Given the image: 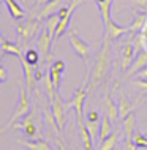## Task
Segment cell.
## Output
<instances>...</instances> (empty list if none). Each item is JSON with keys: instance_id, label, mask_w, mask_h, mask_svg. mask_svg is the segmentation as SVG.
Listing matches in <instances>:
<instances>
[{"instance_id": "6da1fadb", "label": "cell", "mask_w": 147, "mask_h": 150, "mask_svg": "<svg viewBox=\"0 0 147 150\" xmlns=\"http://www.w3.org/2000/svg\"><path fill=\"white\" fill-rule=\"evenodd\" d=\"M111 62H112V46H111V38L104 33L103 46L100 49V54L97 57L95 67L92 70V81L90 86H95L97 82H100L101 79H104L108 76L109 70H111Z\"/></svg>"}, {"instance_id": "7a4b0ae2", "label": "cell", "mask_w": 147, "mask_h": 150, "mask_svg": "<svg viewBox=\"0 0 147 150\" xmlns=\"http://www.w3.org/2000/svg\"><path fill=\"white\" fill-rule=\"evenodd\" d=\"M43 127H44V117L43 114L38 111V106L32 108V111L24 117L21 122H16L13 125V128L16 129H22L26 133L27 137H41L43 134Z\"/></svg>"}, {"instance_id": "3957f363", "label": "cell", "mask_w": 147, "mask_h": 150, "mask_svg": "<svg viewBox=\"0 0 147 150\" xmlns=\"http://www.w3.org/2000/svg\"><path fill=\"white\" fill-rule=\"evenodd\" d=\"M30 111H32V106H30V100H28L27 86L24 82H19V100H18V104H16L13 114H11L8 123L5 125V128H2V133H5L6 129H10L18 120L24 119V117H26Z\"/></svg>"}, {"instance_id": "277c9868", "label": "cell", "mask_w": 147, "mask_h": 150, "mask_svg": "<svg viewBox=\"0 0 147 150\" xmlns=\"http://www.w3.org/2000/svg\"><path fill=\"white\" fill-rule=\"evenodd\" d=\"M38 29H40V19H28L26 24L16 25V38H18V44L22 49H26L30 40L35 38Z\"/></svg>"}, {"instance_id": "5b68a950", "label": "cell", "mask_w": 147, "mask_h": 150, "mask_svg": "<svg viewBox=\"0 0 147 150\" xmlns=\"http://www.w3.org/2000/svg\"><path fill=\"white\" fill-rule=\"evenodd\" d=\"M67 36H68V40H70V43H71L75 52L84 60V62H87V60H89V54H90V46H89V44L79 36V33H77V30L75 29V27L68 29Z\"/></svg>"}, {"instance_id": "8992f818", "label": "cell", "mask_w": 147, "mask_h": 150, "mask_svg": "<svg viewBox=\"0 0 147 150\" xmlns=\"http://www.w3.org/2000/svg\"><path fill=\"white\" fill-rule=\"evenodd\" d=\"M54 43V38L49 33V30L46 27H43L41 33H40L38 40H36V47H38V52L41 54V59L46 60H52V54H51V46Z\"/></svg>"}, {"instance_id": "52a82bcc", "label": "cell", "mask_w": 147, "mask_h": 150, "mask_svg": "<svg viewBox=\"0 0 147 150\" xmlns=\"http://www.w3.org/2000/svg\"><path fill=\"white\" fill-rule=\"evenodd\" d=\"M85 98H87V90L76 88L75 93H73V98L65 103V109H70V108L76 109L77 120H84V101H85Z\"/></svg>"}, {"instance_id": "ba28073f", "label": "cell", "mask_w": 147, "mask_h": 150, "mask_svg": "<svg viewBox=\"0 0 147 150\" xmlns=\"http://www.w3.org/2000/svg\"><path fill=\"white\" fill-rule=\"evenodd\" d=\"M43 117H44V127L48 129V134L49 136H55L57 139H60V136H62V129L59 128V123H57L55 120V115H54V111L52 109H49L48 106L43 108Z\"/></svg>"}, {"instance_id": "9c48e42d", "label": "cell", "mask_w": 147, "mask_h": 150, "mask_svg": "<svg viewBox=\"0 0 147 150\" xmlns=\"http://www.w3.org/2000/svg\"><path fill=\"white\" fill-rule=\"evenodd\" d=\"M21 65H22V71H24V81H26V86H27V90L28 93H32L36 87V67L30 65L26 59H21Z\"/></svg>"}, {"instance_id": "30bf717a", "label": "cell", "mask_w": 147, "mask_h": 150, "mask_svg": "<svg viewBox=\"0 0 147 150\" xmlns=\"http://www.w3.org/2000/svg\"><path fill=\"white\" fill-rule=\"evenodd\" d=\"M51 104H52V111H54L55 120H57V123H59V128L63 131V128H65V111H67V109H65V103L62 101L59 93H57L55 98L51 101Z\"/></svg>"}, {"instance_id": "8fae6325", "label": "cell", "mask_w": 147, "mask_h": 150, "mask_svg": "<svg viewBox=\"0 0 147 150\" xmlns=\"http://www.w3.org/2000/svg\"><path fill=\"white\" fill-rule=\"evenodd\" d=\"M104 114L109 117V120L116 122L117 119H120L119 117V104H116V101H114V98L111 96V93H109V90L104 92Z\"/></svg>"}, {"instance_id": "7c38bea8", "label": "cell", "mask_w": 147, "mask_h": 150, "mask_svg": "<svg viewBox=\"0 0 147 150\" xmlns=\"http://www.w3.org/2000/svg\"><path fill=\"white\" fill-rule=\"evenodd\" d=\"M0 43H2V49H0V52H2V57H5L6 54H11L14 55V57H18L19 60H21L24 57V52H22V47L19 46V44H14V43H10L8 40L5 38V36H0Z\"/></svg>"}, {"instance_id": "4fadbf2b", "label": "cell", "mask_w": 147, "mask_h": 150, "mask_svg": "<svg viewBox=\"0 0 147 150\" xmlns=\"http://www.w3.org/2000/svg\"><path fill=\"white\" fill-rule=\"evenodd\" d=\"M147 67V51L146 49H139L134 52V60H133V65L130 67L128 70V76H133V74H138V71H141L142 68Z\"/></svg>"}, {"instance_id": "5bb4252c", "label": "cell", "mask_w": 147, "mask_h": 150, "mask_svg": "<svg viewBox=\"0 0 147 150\" xmlns=\"http://www.w3.org/2000/svg\"><path fill=\"white\" fill-rule=\"evenodd\" d=\"M133 60H134V46L133 43H126L122 46V60H120V65H122V70H130V67L133 65Z\"/></svg>"}, {"instance_id": "9a60e30c", "label": "cell", "mask_w": 147, "mask_h": 150, "mask_svg": "<svg viewBox=\"0 0 147 150\" xmlns=\"http://www.w3.org/2000/svg\"><path fill=\"white\" fill-rule=\"evenodd\" d=\"M60 8H62V0H51L48 3H43V8L40 11L38 19H48L49 16L57 14Z\"/></svg>"}, {"instance_id": "2e32d148", "label": "cell", "mask_w": 147, "mask_h": 150, "mask_svg": "<svg viewBox=\"0 0 147 150\" xmlns=\"http://www.w3.org/2000/svg\"><path fill=\"white\" fill-rule=\"evenodd\" d=\"M104 29H106L104 33L108 35L111 40H117V38H120V36L124 35V33H128V32H130V29H126V27H122V25H119V24H116L114 21H111L109 24H106Z\"/></svg>"}, {"instance_id": "e0dca14e", "label": "cell", "mask_w": 147, "mask_h": 150, "mask_svg": "<svg viewBox=\"0 0 147 150\" xmlns=\"http://www.w3.org/2000/svg\"><path fill=\"white\" fill-rule=\"evenodd\" d=\"M112 134V122L109 120V117L103 114L101 115V127H100V136H98V142H103L104 139H108Z\"/></svg>"}, {"instance_id": "ac0fdd59", "label": "cell", "mask_w": 147, "mask_h": 150, "mask_svg": "<svg viewBox=\"0 0 147 150\" xmlns=\"http://www.w3.org/2000/svg\"><path fill=\"white\" fill-rule=\"evenodd\" d=\"M124 129H125V137H133L134 131L138 129V122H136V114L131 111L128 115L124 119Z\"/></svg>"}, {"instance_id": "d6986e66", "label": "cell", "mask_w": 147, "mask_h": 150, "mask_svg": "<svg viewBox=\"0 0 147 150\" xmlns=\"http://www.w3.org/2000/svg\"><path fill=\"white\" fill-rule=\"evenodd\" d=\"M77 125H79L81 129V137H82V144L85 150H93V139L89 133V128L85 125V120H77Z\"/></svg>"}, {"instance_id": "ffe728a7", "label": "cell", "mask_w": 147, "mask_h": 150, "mask_svg": "<svg viewBox=\"0 0 147 150\" xmlns=\"http://www.w3.org/2000/svg\"><path fill=\"white\" fill-rule=\"evenodd\" d=\"M43 81H44V86H43L44 92H46L48 98L52 101V100L55 98V95H57L59 92H57V88H55V86H54V81H52V76H51V71H49V70H48L46 74H44Z\"/></svg>"}, {"instance_id": "44dd1931", "label": "cell", "mask_w": 147, "mask_h": 150, "mask_svg": "<svg viewBox=\"0 0 147 150\" xmlns=\"http://www.w3.org/2000/svg\"><path fill=\"white\" fill-rule=\"evenodd\" d=\"M19 144L26 145L28 150H52L48 141L44 139H35V141H19Z\"/></svg>"}, {"instance_id": "7402d4cb", "label": "cell", "mask_w": 147, "mask_h": 150, "mask_svg": "<svg viewBox=\"0 0 147 150\" xmlns=\"http://www.w3.org/2000/svg\"><path fill=\"white\" fill-rule=\"evenodd\" d=\"M3 2H5L8 11H10L11 18H13L14 21H19V19L24 18V10L19 6V3L16 2V0H3Z\"/></svg>"}, {"instance_id": "603a6c76", "label": "cell", "mask_w": 147, "mask_h": 150, "mask_svg": "<svg viewBox=\"0 0 147 150\" xmlns=\"http://www.w3.org/2000/svg\"><path fill=\"white\" fill-rule=\"evenodd\" d=\"M112 2H114V0H103V2H97L98 10L101 11V16H103V22H104V25L112 21V19H111V8H112Z\"/></svg>"}, {"instance_id": "cb8c5ba5", "label": "cell", "mask_w": 147, "mask_h": 150, "mask_svg": "<svg viewBox=\"0 0 147 150\" xmlns=\"http://www.w3.org/2000/svg\"><path fill=\"white\" fill-rule=\"evenodd\" d=\"M131 112V103H130V100L126 98V95L124 92H120V98H119V117L122 120L125 119L126 115Z\"/></svg>"}, {"instance_id": "d4e9b609", "label": "cell", "mask_w": 147, "mask_h": 150, "mask_svg": "<svg viewBox=\"0 0 147 150\" xmlns=\"http://www.w3.org/2000/svg\"><path fill=\"white\" fill-rule=\"evenodd\" d=\"M146 18H147L146 13H139V11H138L136 16H134V21L131 22V25H130V32H131V33H139L142 30V27H144Z\"/></svg>"}, {"instance_id": "484cf974", "label": "cell", "mask_w": 147, "mask_h": 150, "mask_svg": "<svg viewBox=\"0 0 147 150\" xmlns=\"http://www.w3.org/2000/svg\"><path fill=\"white\" fill-rule=\"evenodd\" d=\"M59 22H60V16H59V13L49 16V18L46 19V29L49 30V33L52 35V38L55 36V32H57V27H59Z\"/></svg>"}, {"instance_id": "4316f807", "label": "cell", "mask_w": 147, "mask_h": 150, "mask_svg": "<svg viewBox=\"0 0 147 150\" xmlns=\"http://www.w3.org/2000/svg\"><path fill=\"white\" fill-rule=\"evenodd\" d=\"M85 125H87V128H89V133H90V136H92L93 142H97L98 136H100L101 120H100V122H89V120H85Z\"/></svg>"}, {"instance_id": "83f0119b", "label": "cell", "mask_w": 147, "mask_h": 150, "mask_svg": "<svg viewBox=\"0 0 147 150\" xmlns=\"http://www.w3.org/2000/svg\"><path fill=\"white\" fill-rule=\"evenodd\" d=\"M40 55H41V54H38L35 49H27L26 52H24V59H26L30 65H33V67H36V65H38Z\"/></svg>"}, {"instance_id": "f1b7e54d", "label": "cell", "mask_w": 147, "mask_h": 150, "mask_svg": "<svg viewBox=\"0 0 147 150\" xmlns=\"http://www.w3.org/2000/svg\"><path fill=\"white\" fill-rule=\"evenodd\" d=\"M116 144H117V134H111L108 139H104L103 142L100 144V149L98 150H114Z\"/></svg>"}, {"instance_id": "f546056e", "label": "cell", "mask_w": 147, "mask_h": 150, "mask_svg": "<svg viewBox=\"0 0 147 150\" xmlns=\"http://www.w3.org/2000/svg\"><path fill=\"white\" fill-rule=\"evenodd\" d=\"M133 141H134V144L138 145V149H147V136H144L141 131H134V134H133Z\"/></svg>"}, {"instance_id": "4dcf8cb0", "label": "cell", "mask_w": 147, "mask_h": 150, "mask_svg": "<svg viewBox=\"0 0 147 150\" xmlns=\"http://www.w3.org/2000/svg\"><path fill=\"white\" fill-rule=\"evenodd\" d=\"M49 71H51V76H52V81H54V86L57 88V92H59V88H60V82H62V74L63 73L62 71H59V70H55V68H49Z\"/></svg>"}, {"instance_id": "1f68e13d", "label": "cell", "mask_w": 147, "mask_h": 150, "mask_svg": "<svg viewBox=\"0 0 147 150\" xmlns=\"http://www.w3.org/2000/svg\"><path fill=\"white\" fill-rule=\"evenodd\" d=\"M124 150H138V145L134 144L133 137H125V142H124Z\"/></svg>"}, {"instance_id": "d6a6232c", "label": "cell", "mask_w": 147, "mask_h": 150, "mask_svg": "<svg viewBox=\"0 0 147 150\" xmlns=\"http://www.w3.org/2000/svg\"><path fill=\"white\" fill-rule=\"evenodd\" d=\"M85 120H89V122H100V114H98V111H90L87 114V117H85Z\"/></svg>"}, {"instance_id": "836d02e7", "label": "cell", "mask_w": 147, "mask_h": 150, "mask_svg": "<svg viewBox=\"0 0 147 150\" xmlns=\"http://www.w3.org/2000/svg\"><path fill=\"white\" fill-rule=\"evenodd\" d=\"M133 84H134V86H136L138 88H141V90L147 92V79H136Z\"/></svg>"}, {"instance_id": "e575fe53", "label": "cell", "mask_w": 147, "mask_h": 150, "mask_svg": "<svg viewBox=\"0 0 147 150\" xmlns=\"http://www.w3.org/2000/svg\"><path fill=\"white\" fill-rule=\"evenodd\" d=\"M65 67H67V63L63 62V60H55L54 63H52V68H55V70H59V71H65Z\"/></svg>"}, {"instance_id": "d590c367", "label": "cell", "mask_w": 147, "mask_h": 150, "mask_svg": "<svg viewBox=\"0 0 147 150\" xmlns=\"http://www.w3.org/2000/svg\"><path fill=\"white\" fill-rule=\"evenodd\" d=\"M6 79H8L6 68H5V65H0V81H2V82H5Z\"/></svg>"}, {"instance_id": "8d00e7d4", "label": "cell", "mask_w": 147, "mask_h": 150, "mask_svg": "<svg viewBox=\"0 0 147 150\" xmlns=\"http://www.w3.org/2000/svg\"><path fill=\"white\" fill-rule=\"evenodd\" d=\"M138 78H139V79H147V67L146 68H142V70L141 71H138Z\"/></svg>"}, {"instance_id": "74e56055", "label": "cell", "mask_w": 147, "mask_h": 150, "mask_svg": "<svg viewBox=\"0 0 147 150\" xmlns=\"http://www.w3.org/2000/svg\"><path fill=\"white\" fill-rule=\"evenodd\" d=\"M57 145H59V150H68L67 145H65V142L62 139H57Z\"/></svg>"}, {"instance_id": "f35d334b", "label": "cell", "mask_w": 147, "mask_h": 150, "mask_svg": "<svg viewBox=\"0 0 147 150\" xmlns=\"http://www.w3.org/2000/svg\"><path fill=\"white\" fill-rule=\"evenodd\" d=\"M128 2L134 3V5H147V0H128Z\"/></svg>"}, {"instance_id": "ab89813d", "label": "cell", "mask_w": 147, "mask_h": 150, "mask_svg": "<svg viewBox=\"0 0 147 150\" xmlns=\"http://www.w3.org/2000/svg\"><path fill=\"white\" fill-rule=\"evenodd\" d=\"M41 3H48V2H51V0H40Z\"/></svg>"}, {"instance_id": "60d3db41", "label": "cell", "mask_w": 147, "mask_h": 150, "mask_svg": "<svg viewBox=\"0 0 147 150\" xmlns=\"http://www.w3.org/2000/svg\"><path fill=\"white\" fill-rule=\"evenodd\" d=\"M97 2H103V0H97Z\"/></svg>"}]
</instances>
